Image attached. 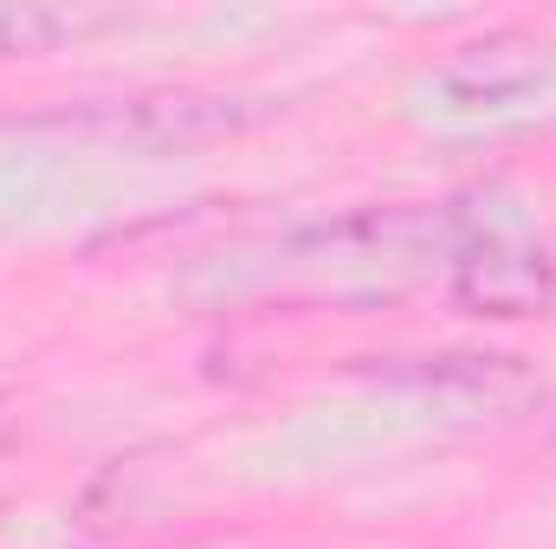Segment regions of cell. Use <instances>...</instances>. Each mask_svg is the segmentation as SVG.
Masks as SVG:
<instances>
[{
  "label": "cell",
  "mask_w": 556,
  "mask_h": 549,
  "mask_svg": "<svg viewBox=\"0 0 556 549\" xmlns=\"http://www.w3.org/2000/svg\"><path fill=\"white\" fill-rule=\"evenodd\" d=\"M273 104L260 98H227V91H155V98H117V104H91L72 117H46L59 130L98 137L111 149H194L214 137H240L253 124H266Z\"/></svg>",
  "instance_id": "1"
},
{
  "label": "cell",
  "mask_w": 556,
  "mask_h": 549,
  "mask_svg": "<svg viewBox=\"0 0 556 549\" xmlns=\"http://www.w3.org/2000/svg\"><path fill=\"white\" fill-rule=\"evenodd\" d=\"M446 297L466 317H538L556 304V253L518 227H479L453 266H446Z\"/></svg>",
  "instance_id": "2"
},
{
  "label": "cell",
  "mask_w": 556,
  "mask_h": 549,
  "mask_svg": "<svg viewBox=\"0 0 556 549\" xmlns=\"http://www.w3.org/2000/svg\"><path fill=\"white\" fill-rule=\"evenodd\" d=\"M556 72V52L538 33L518 26H492L466 46H453V59L433 72L440 98H453V111H505L531 91H544Z\"/></svg>",
  "instance_id": "3"
},
{
  "label": "cell",
  "mask_w": 556,
  "mask_h": 549,
  "mask_svg": "<svg viewBox=\"0 0 556 549\" xmlns=\"http://www.w3.org/2000/svg\"><path fill=\"white\" fill-rule=\"evenodd\" d=\"M382 382L415 388L453 413H498V420L544 401V382L518 356H395V369H382Z\"/></svg>",
  "instance_id": "4"
},
{
  "label": "cell",
  "mask_w": 556,
  "mask_h": 549,
  "mask_svg": "<svg viewBox=\"0 0 556 549\" xmlns=\"http://www.w3.org/2000/svg\"><path fill=\"white\" fill-rule=\"evenodd\" d=\"M85 20L65 7H0V65L7 59H39L59 39H72Z\"/></svg>",
  "instance_id": "5"
},
{
  "label": "cell",
  "mask_w": 556,
  "mask_h": 549,
  "mask_svg": "<svg viewBox=\"0 0 556 549\" xmlns=\"http://www.w3.org/2000/svg\"><path fill=\"white\" fill-rule=\"evenodd\" d=\"M13 433H20V420H13V401L0 395V459H7V446H13Z\"/></svg>",
  "instance_id": "6"
}]
</instances>
